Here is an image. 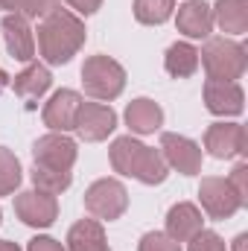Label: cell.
Wrapping results in <instances>:
<instances>
[{
  "instance_id": "obj_1",
  "label": "cell",
  "mask_w": 248,
  "mask_h": 251,
  "mask_svg": "<svg viewBox=\"0 0 248 251\" xmlns=\"http://www.w3.org/2000/svg\"><path fill=\"white\" fill-rule=\"evenodd\" d=\"M85 24L73 15L56 9L38 26V50L50 64H67L85 44Z\"/></svg>"
},
{
  "instance_id": "obj_2",
  "label": "cell",
  "mask_w": 248,
  "mask_h": 251,
  "mask_svg": "<svg viewBox=\"0 0 248 251\" xmlns=\"http://www.w3.org/2000/svg\"><path fill=\"white\" fill-rule=\"evenodd\" d=\"M111 167L120 176L137 178L143 184H161L167 181V173H170L164 155L152 146H143L134 137H117L111 143Z\"/></svg>"
},
{
  "instance_id": "obj_3",
  "label": "cell",
  "mask_w": 248,
  "mask_h": 251,
  "mask_svg": "<svg viewBox=\"0 0 248 251\" xmlns=\"http://www.w3.org/2000/svg\"><path fill=\"white\" fill-rule=\"evenodd\" d=\"M198 56H201V64H204V70H207L210 79L237 82V79L246 73V47L237 44V41L210 38Z\"/></svg>"
},
{
  "instance_id": "obj_4",
  "label": "cell",
  "mask_w": 248,
  "mask_h": 251,
  "mask_svg": "<svg viewBox=\"0 0 248 251\" xmlns=\"http://www.w3.org/2000/svg\"><path fill=\"white\" fill-rule=\"evenodd\" d=\"M82 85L94 100H117L125 88V70L108 56H91L82 64Z\"/></svg>"
},
{
  "instance_id": "obj_5",
  "label": "cell",
  "mask_w": 248,
  "mask_h": 251,
  "mask_svg": "<svg viewBox=\"0 0 248 251\" xmlns=\"http://www.w3.org/2000/svg\"><path fill=\"white\" fill-rule=\"evenodd\" d=\"M85 207L97 219H120L128 207V193L117 178H99L85 193Z\"/></svg>"
},
{
  "instance_id": "obj_6",
  "label": "cell",
  "mask_w": 248,
  "mask_h": 251,
  "mask_svg": "<svg viewBox=\"0 0 248 251\" xmlns=\"http://www.w3.org/2000/svg\"><path fill=\"white\" fill-rule=\"evenodd\" d=\"M15 213L24 225L50 228L59 216V204H56V196H50L44 190H26V193L15 196Z\"/></svg>"
},
{
  "instance_id": "obj_7",
  "label": "cell",
  "mask_w": 248,
  "mask_h": 251,
  "mask_svg": "<svg viewBox=\"0 0 248 251\" xmlns=\"http://www.w3.org/2000/svg\"><path fill=\"white\" fill-rule=\"evenodd\" d=\"M198 199H201V207L210 213V219H231L243 207V199L237 196V190L231 187L225 178H213V176L201 178Z\"/></svg>"
},
{
  "instance_id": "obj_8",
  "label": "cell",
  "mask_w": 248,
  "mask_h": 251,
  "mask_svg": "<svg viewBox=\"0 0 248 251\" xmlns=\"http://www.w3.org/2000/svg\"><path fill=\"white\" fill-rule=\"evenodd\" d=\"M32 158L41 167L70 173V167L76 164V140H70L64 131L62 134H44L32 143Z\"/></svg>"
},
{
  "instance_id": "obj_9",
  "label": "cell",
  "mask_w": 248,
  "mask_h": 251,
  "mask_svg": "<svg viewBox=\"0 0 248 251\" xmlns=\"http://www.w3.org/2000/svg\"><path fill=\"white\" fill-rule=\"evenodd\" d=\"M73 128L79 131L82 140H88V143H99V140H105V137L117 128V114H114L108 105H99V102H82Z\"/></svg>"
},
{
  "instance_id": "obj_10",
  "label": "cell",
  "mask_w": 248,
  "mask_h": 251,
  "mask_svg": "<svg viewBox=\"0 0 248 251\" xmlns=\"http://www.w3.org/2000/svg\"><path fill=\"white\" fill-rule=\"evenodd\" d=\"M161 155H164L167 167L178 170L181 176H196L201 170V149L190 137L173 134V131L161 134Z\"/></svg>"
},
{
  "instance_id": "obj_11",
  "label": "cell",
  "mask_w": 248,
  "mask_h": 251,
  "mask_svg": "<svg viewBox=\"0 0 248 251\" xmlns=\"http://www.w3.org/2000/svg\"><path fill=\"white\" fill-rule=\"evenodd\" d=\"M204 149L213 158L246 155V128L240 123H213L204 131Z\"/></svg>"
},
{
  "instance_id": "obj_12",
  "label": "cell",
  "mask_w": 248,
  "mask_h": 251,
  "mask_svg": "<svg viewBox=\"0 0 248 251\" xmlns=\"http://www.w3.org/2000/svg\"><path fill=\"white\" fill-rule=\"evenodd\" d=\"M243 102H246V94L237 82H219V79H207L204 82V105L207 111L213 114H222V117H234L243 111Z\"/></svg>"
},
{
  "instance_id": "obj_13",
  "label": "cell",
  "mask_w": 248,
  "mask_h": 251,
  "mask_svg": "<svg viewBox=\"0 0 248 251\" xmlns=\"http://www.w3.org/2000/svg\"><path fill=\"white\" fill-rule=\"evenodd\" d=\"M79 105H82V97L76 91H56L53 100L44 105V126H50L53 131H70L76 123V114H79Z\"/></svg>"
},
{
  "instance_id": "obj_14",
  "label": "cell",
  "mask_w": 248,
  "mask_h": 251,
  "mask_svg": "<svg viewBox=\"0 0 248 251\" xmlns=\"http://www.w3.org/2000/svg\"><path fill=\"white\" fill-rule=\"evenodd\" d=\"M3 38H6V50L12 59L29 62L35 56V38H32V29H29L24 15H6L3 18Z\"/></svg>"
},
{
  "instance_id": "obj_15",
  "label": "cell",
  "mask_w": 248,
  "mask_h": 251,
  "mask_svg": "<svg viewBox=\"0 0 248 251\" xmlns=\"http://www.w3.org/2000/svg\"><path fill=\"white\" fill-rule=\"evenodd\" d=\"M175 24L187 38H207L213 29V9L204 0H187L184 6H178Z\"/></svg>"
},
{
  "instance_id": "obj_16",
  "label": "cell",
  "mask_w": 248,
  "mask_h": 251,
  "mask_svg": "<svg viewBox=\"0 0 248 251\" xmlns=\"http://www.w3.org/2000/svg\"><path fill=\"white\" fill-rule=\"evenodd\" d=\"M201 213H198V207L196 204H190V201H178V204H173L170 207V213H167V234L175 240V243H187V240H193L198 231H201Z\"/></svg>"
},
{
  "instance_id": "obj_17",
  "label": "cell",
  "mask_w": 248,
  "mask_h": 251,
  "mask_svg": "<svg viewBox=\"0 0 248 251\" xmlns=\"http://www.w3.org/2000/svg\"><path fill=\"white\" fill-rule=\"evenodd\" d=\"M67 251H111L105 243V231L97 219H82L67 234Z\"/></svg>"
},
{
  "instance_id": "obj_18",
  "label": "cell",
  "mask_w": 248,
  "mask_h": 251,
  "mask_svg": "<svg viewBox=\"0 0 248 251\" xmlns=\"http://www.w3.org/2000/svg\"><path fill=\"white\" fill-rule=\"evenodd\" d=\"M125 123L131 131H137V134H152V131H158L161 123H164V111H161V105L158 102H152V100H134L128 108H125Z\"/></svg>"
},
{
  "instance_id": "obj_19",
  "label": "cell",
  "mask_w": 248,
  "mask_h": 251,
  "mask_svg": "<svg viewBox=\"0 0 248 251\" xmlns=\"http://www.w3.org/2000/svg\"><path fill=\"white\" fill-rule=\"evenodd\" d=\"M50 85H53L50 70L38 62L29 64V67H24V70L15 76V82H12V88H15V94H18L21 100H38L41 94L50 91Z\"/></svg>"
},
{
  "instance_id": "obj_20",
  "label": "cell",
  "mask_w": 248,
  "mask_h": 251,
  "mask_svg": "<svg viewBox=\"0 0 248 251\" xmlns=\"http://www.w3.org/2000/svg\"><path fill=\"white\" fill-rule=\"evenodd\" d=\"M213 24H219L222 32L243 35L248 29V0H216Z\"/></svg>"
},
{
  "instance_id": "obj_21",
  "label": "cell",
  "mask_w": 248,
  "mask_h": 251,
  "mask_svg": "<svg viewBox=\"0 0 248 251\" xmlns=\"http://www.w3.org/2000/svg\"><path fill=\"white\" fill-rule=\"evenodd\" d=\"M164 67H167L170 76L187 79V76H193L196 67H198V50H196L193 44H187V41H178V44H173V47L167 50Z\"/></svg>"
},
{
  "instance_id": "obj_22",
  "label": "cell",
  "mask_w": 248,
  "mask_h": 251,
  "mask_svg": "<svg viewBox=\"0 0 248 251\" xmlns=\"http://www.w3.org/2000/svg\"><path fill=\"white\" fill-rule=\"evenodd\" d=\"M29 176H32V184L35 187L50 193V196H56V193H62V190L70 187V173H64V170H50V167L35 164Z\"/></svg>"
},
{
  "instance_id": "obj_23",
  "label": "cell",
  "mask_w": 248,
  "mask_h": 251,
  "mask_svg": "<svg viewBox=\"0 0 248 251\" xmlns=\"http://www.w3.org/2000/svg\"><path fill=\"white\" fill-rule=\"evenodd\" d=\"M173 15V0H134V18L140 24H164Z\"/></svg>"
},
{
  "instance_id": "obj_24",
  "label": "cell",
  "mask_w": 248,
  "mask_h": 251,
  "mask_svg": "<svg viewBox=\"0 0 248 251\" xmlns=\"http://www.w3.org/2000/svg\"><path fill=\"white\" fill-rule=\"evenodd\" d=\"M18 184H21V161L15 158V152L0 146V196L15 193Z\"/></svg>"
},
{
  "instance_id": "obj_25",
  "label": "cell",
  "mask_w": 248,
  "mask_h": 251,
  "mask_svg": "<svg viewBox=\"0 0 248 251\" xmlns=\"http://www.w3.org/2000/svg\"><path fill=\"white\" fill-rule=\"evenodd\" d=\"M137 251H181V246H178L170 234H158V231H152V234H143V240H140Z\"/></svg>"
},
{
  "instance_id": "obj_26",
  "label": "cell",
  "mask_w": 248,
  "mask_h": 251,
  "mask_svg": "<svg viewBox=\"0 0 248 251\" xmlns=\"http://www.w3.org/2000/svg\"><path fill=\"white\" fill-rule=\"evenodd\" d=\"M190 249L187 251H225V240L213 231H198L193 240H187Z\"/></svg>"
},
{
  "instance_id": "obj_27",
  "label": "cell",
  "mask_w": 248,
  "mask_h": 251,
  "mask_svg": "<svg viewBox=\"0 0 248 251\" xmlns=\"http://www.w3.org/2000/svg\"><path fill=\"white\" fill-rule=\"evenodd\" d=\"M59 9V0H26L24 3V18H47Z\"/></svg>"
},
{
  "instance_id": "obj_28",
  "label": "cell",
  "mask_w": 248,
  "mask_h": 251,
  "mask_svg": "<svg viewBox=\"0 0 248 251\" xmlns=\"http://www.w3.org/2000/svg\"><path fill=\"white\" fill-rule=\"evenodd\" d=\"M228 184L237 190V196H240V199H243V204H246V201H248V167H246V164H237V167H234V173H231Z\"/></svg>"
},
{
  "instance_id": "obj_29",
  "label": "cell",
  "mask_w": 248,
  "mask_h": 251,
  "mask_svg": "<svg viewBox=\"0 0 248 251\" xmlns=\"http://www.w3.org/2000/svg\"><path fill=\"white\" fill-rule=\"evenodd\" d=\"M29 251H64V249L53 237H35V240H29Z\"/></svg>"
},
{
  "instance_id": "obj_30",
  "label": "cell",
  "mask_w": 248,
  "mask_h": 251,
  "mask_svg": "<svg viewBox=\"0 0 248 251\" xmlns=\"http://www.w3.org/2000/svg\"><path fill=\"white\" fill-rule=\"evenodd\" d=\"M70 3V9H76L79 15H94L99 6H102V0H67Z\"/></svg>"
},
{
  "instance_id": "obj_31",
  "label": "cell",
  "mask_w": 248,
  "mask_h": 251,
  "mask_svg": "<svg viewBox=\"0 0 248 251\" xmlns=\"http://www.w3.org/2000/svg\"><path fill=\"white\" fill-rule=\"evenodd\" d=\"M24 3L26 0H0V9H12L18 15V12H24Z\"/></svg>"
},
{
  "instance_id": "obj_32",
  "label": "cell",
  "mask_w": 248,
  "mask_h": 251,
  "mask_svg": "<svg viewBox=\"0 0 248 251\" xmlns=\"http://www.w3.org/2000/svg\"><path fill=\"white\" fill-rule=\"evenodd\" d=\"M246 243H248V237L246 234H240V237L234 240V251H246Z\"/></svg>"
},
{
  "instance_id": "obj_33",
  "label": "cell",
  "mask_w": 248,
  "mask_h": 251,
  "mask_svg": "<svg viewBox=\"0 0 248 251\" xmlns=\"http://www.w3.org/2000/svg\"><path fill=\"white\" fill-rule=\"evenodd\" d=\"M0 251H21L15 243H9V240H0Z\"/></svg>"
},
{
  "instance_id": "obj_34",
  "label": "cell",
  "mask_w": 248,
  "mask_h": 251,
  "mask_svg": "<svg viewBox=\"0 0 248 251\" xmlns=\"http://www.w3.org/2000/svg\"><path fill=\"white\" fill-rule=\"evenodd\" d=\"M6 85H9V76H6V70L0 67V94H3V88H6Z\"/></svg>"
}]
</instances>
